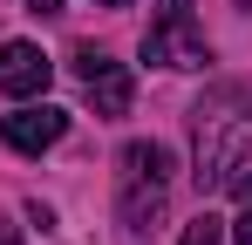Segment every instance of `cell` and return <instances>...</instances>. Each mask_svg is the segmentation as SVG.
I'll use <instances>...</instances> for the list:
<instances>
[{"mask_svg": "<svg viewBox=\"0 0 252 245\" xmlns=\"http://www.w3.org/2000/svg\"><path fill=\"white\" fill-rule=\"evenodd\" d=\"M246 157H252V89L218 82L191 109V177H198V191L232 184L246 170Z\"/></svg>", "mask_w": 252, "mask_h": 245, "instance_id": "cell-1", "label": "cell"}, {"mask_svg": "<svg viewBox=\"0 0 252 245\" xmlns=\"http://www.w3.org/2000/svg\"><path fill=\"white\" fill-rule=\"evenodd\" d=\"M164 204H170V150L164 143H123L116 157V218L123 232H157L164 225Z\"/></svg>", "mask_w": 252, "mask_h": 245, "instance_id": "cell-2", "label": "cell"}, {"mask_svg": "<svg viewBox=\"0 0 252 245\" xmlns=\"http://www.w3.org/2000/svg\"><path fill=\"white\" fill-rule=\"evenodd\" d=\"M143 61L150 68H205L211 48L191 21V0H157V21L143 28Z\"/></svg>", "mask_w": 252, "mask_h": 245, "instance_id": "cell-3", "label": "cell"}, {"mask_svg": "<svg viewBox=\"0 0 252 245\" xmlns=\"http://www.w3.org/2000/svg\"><path fill=\"white\" fill-rule=\"evenodd\" d=\"M68 136V109H55V102H21L14 116H0V143L7 150H28V157H41Z\"/></svg>", "mask_w": 252, "mask_h": 245, "instance_id": "cell-4", "label": "cell"}, {"mask_svg": "<svg viewBox=\"0 0 252 245\" xmlns=\"http://www.w3.org/2000/svg\"><path fill=\"white\" fill-rule=\"evenodd\" d=\"M75 75H82L95 116H123V109H129V68L109 61L102 48H75Z\"/></svg>", "mask_w": 252, "mask_h": 245, "instance_id": "cell-5", "label": "cell"}, {"mask_svg": "<svg viewBox=\"0 0 252 245\" xmlns=\"http://www.w3.org/2000/svg\"><path fill=\"white\" fill-rule=\"evenodd\" d=\"M48 75H55V61H48L34 41H7V48H0V95L28 102V95L48 89Z\"/></svg>", "mask_w": 252, "mask_h": 245, "instance_id": "cell-6", "label": "cell"}, {"mask_svg": "<svg viewBox=\"0 0 252 245\" xmlns=\"http://www.w3.org/2000/svg\"><path fill=\"white\" fill-rule=\"evenodd\" d=\"M184 245H218V218H198V225H184Z\"/></svg>", "mask_w": 252, "mask_h": 245, "instance_id": "cell-7", "label": "cell"}, {"mask_svg": "<svg viewBox=\"0 0 252 245\" xmlns=\"http://www.w3.org/2000/svg\"><path fill=\"white\" fill-rule=\"evenodd\" d=\"M232 245H252V204L239 211V225H232Z\"/></svg>", "mask_w": 252, "mask_h": 245, "instance_id": "cell-8", "label": "cell"}, {"mask_svg": "<svg viewBox=\"0 0 252 245\" xmlns=\"http://www.w3.org/2000/svg\"><path fill=\"white\" fill-rule=\"evenodd\" d=\"M28 14H41V21H48V14H62V0H28Z\"/></svg>", "mask_w": 252, "mask_h": 245, "instance_id": "cell-9", "label": "cell"}, {"mask_svg": "<svg viewBox=\"0 0 252 245\" xmlns=\"http://www.w3.org/2000/svg\"><path fill=\"white\" fill-rule=\"evenodd\" d=\"M232 184H239V198H246V204H252V170H246V177H232Z\"/></svg>", "mask_w": 252, "mask_h": 245, "instance_id": "cell-10", "label": "cell"}, {"mask_svg": "<svg viewBox=\"0 0 252 245\" xmlns=\"http://www.w3.org/2000/svg\"><path fill=\"white\" fill-rule=\"evenodd\" d=\"M95 7H129V0H95Z\"/></svg>", "mask_w": 252, "mask_h": 245, "instance_id": "cell-11", "label": "cell"}, {"mask_svg": "<svg viewBox=\"0 0 252 245\" xmlns=\"http://www.w3.org/2000/svg\"><path fill=\"white\" fill-rule=\"evenodd\" d=\"M0 245H21V239H14V232H0Z\"/></svg>", "mask_w": 252, "mask_h": 245, "instance_id": "cell-12", "label": "cell"}]
</instances>
